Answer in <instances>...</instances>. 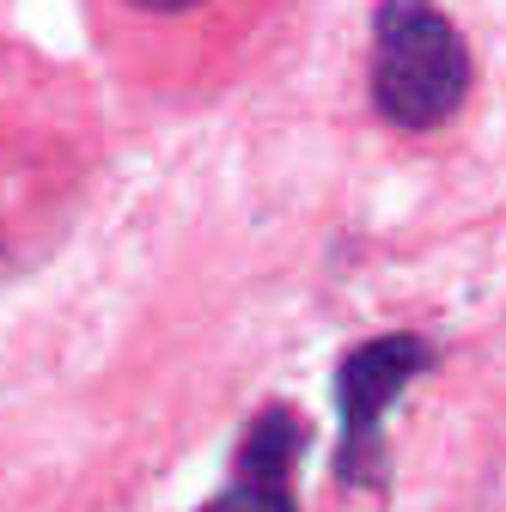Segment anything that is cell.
<instances>
[{
    "instance_id": "obj_1",
    "label": "cell",
    "mask_w": 506,
    "mask_h": 512,
    "mask_svg": "<svg viewBox=\"0 0 506 512\" xmlns=\"http://www.w3.org/2000/svg\"><path fill=\"white\" fill-rule=\"evenodd\" d=\"M470 92V49L433 0H378L372 104L397 128H439Z\"/></svg>"
},
{
    "instance_id": "obj_4",
    "label": "cell",
    "mask_w": 506,
    "mask_h": 512,
    "mask_svg": "<svg viewBox=\"0 0 506 512\" xmlns=\"http://www.w3.org/2000/svg\"><path fill=\"white\" fill-rule=\"evenodd\" d=\"M135 7H147V13H189V7H202V0H135Z\"/></svg>"
},
{
    "instance_id": "obj_3",
    "label": "cell",
    "mask_w": 506,
    "mask_h": 512,
    "mask_svg": "<svg viewBox=\"0 0 506 512\" xmlns=\"http://www.w3.org/2000/svg\"><path fill=\"white\" fill-rule=\"evenodd\" d=\"M305 452V421L293 409H263L250 421L238 445V470H232V500L244 512H299L293 506V464Z\"/></svg>"
},
{
    "instance_id": "obj_2",
    "label": "cell",
    "mask_w": 506,
    "mask_h": 512,
    "mask_svg": "<svg viewBox=\"0 0 506 512\" xmlns=\"http://www.w3.org/2000/svg\"><path fill=\"white\" fill-rule=\"evenodd\" d=\"M427 366V342L421 336H372L360 342L342 372H336V403H342V482H360L366 464L378 458V421H385V403L415 384Z\"/></svg>"
},
{
    "instance_id": "obj_5",
    "label": "cell",
    "mask_w": 506,
    "mask_h": 512,
    "mask_svg": "<svg viewBox=\"0 0 506 512\" xmlns=\"http://www.w3.org/2000/svg\"><path fill=\"white\" fill-rule=\"evenodd\" d=\"M202 512H244V506H238V500H232V494H214V500H208V506H202Z\"/></svg>"
}]
</instances>
